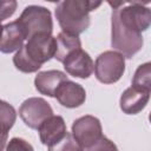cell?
<instances>
[{
	"label": "cell",
	"mask_w": 151,
	"mask_h": 151,
	"mask_svg": "<svg viewBox=\"0 0 151 151\" xmlns=\"http://www.w3.org/2000/svg\"><path fill=\"white\" fill-rule=\"evenodd\" d=\"M57 48L55 38L52 34H37L27 40L13 57L17 70L24 73L37 72L42 64L54 58Z\"/></svg>",
	"instance_id": "1"
},
{
	"label": "cell",
	"mask_w": 151,
	"mask_h": 151,
	"mask_svg": "<svg viewBox=\"0 0 151 151\" xmlns=\"http://www.w3.org/2000/svg\"><path fill=\"white\" fill-rule=\"evenodd\" d=\"M101 5V1L64 0L55 7V18L64 33L79 35L90 26V12Z\"/></svg>",
	"instance_id": "2"
},
{
	"label": "cell",
	"mask_w": 151,
	"mask_h": 151,
	"mask_svg": "<svg viewBox=\"0 0 151 151\" xmlns=\"http://www.w3.org/2000/svg\"><path fill=\"white\" fill-rule=\"evenodd\" d=\"M17 22L21 27L26 39L37 34H52V15L46 7L37 5L25 7L20 18L17 19Z\"/></svg>",
	"instance_id": "3"
},
{
	"label": "cell",
	"mask_w": 151,
	"mask_h": 151,
	"mask_svg": "<svg viewBox=\"0 0 151 151\" xmlns=\"http://www.w3.org/2000/svg\"><path fill=\"white\" fill-rule=\"evenodd\" d=\"M125 72V58L116 51H105L94 63L96 78L103 84L117 83Z\"/></svg>",
	"instance_id": "4"
},
{
	"label": "cell",
	"mask_w": 151,
	"mask_h": 151,
	"mask_svg": "<svg viewBox=\"0 0 151 151\" xmlns=\"http://www.w3.org/2000/svg\"><path fill=\"white\" fill-rule=\"evenodd\" d=\"M71 134L78 142V144L85 150L103 137L100 120L90 114L83 116L73 122Z\"/></svg>",
	"instance_id": "5"
},
{
	"label": "cell",
	"mask_w": 151,
	"mask_h": 151,
	"mask_svg": "<svg viewBox=\"0 0 151 151\" xmlns=\"http://www.w3.org/2000/svg\"><path fill=\"white\" fill-rule=\"evenodd\" d=\"M53 114L51 105L42 98L32 97L22 101L19 107V116L22 122L31 129L38 130L48 117Z\"/></svg>",
	"instance_id": "6"
},
{
	"label": "cell",
	"mask_w": 151,
	"mask_h": 151,
	"mask_svg": "<svg viewBox=\"0 0 151 151\" xmlns=\"http://www.w3.org/2000/svg\"><path fill=\"white\" fill-rule=\"evenodd\" d=\"M65 71L73 77L86 79L94 71V63L90 54L83 48L76 50L70 53L63 61Z\"/></svg>",
	"instance_id": "7"
},
{
	"label": "cell",
	"mask_w": 151,
	"mask_h": 151,
	"mask_svg": "<svg viewBox=\"0 0 151 151\" xmlns=\"http://www.w3.org/2000/svg\"><path fill=\"white\" fill-rule=\"evenodd\" d=\"M54 98L64 107L74 109L84 104L86 99V91L80 84L71 80H65L57 88Z\"/></svg>",
	"instance_id": "8"
},
{
	"label": "cell",
	"mask_w": 151,
	"mask_h": 151,
	"mask_svg": "<svg viewBox=\"0 0 151 151\" xmlns=\"http://www.w3.org/2000/svg\"><path fill=\"white\" fill-rule=\"evenodd\" d=\"M150 92L151 91L149 90L137 88L134 86L126 88L120 96V100H119L122 111L126 114L139 113L149 103Z\"/></svg>",
	"instance_id": "9"
},
{
	"label": "cell",
	"mask_w": 151,
	"mask_h": 151,
	"mask_svg": "<svg viewBox=\"0 0 151 151\" xmlns=\"http://www.w3.org/2000/svg\"><path fill=\"white\" fill-rule=\"evenodd\" d=\"M40 142L44 145L51 146L55 143H58L65 134H66V124L64 122V118L61 116H54L52 114L46 120L42 122V124L38 129Z\"/></svg>",
	"instance_id": "10"
},
{
	"label": "cell",
	"mask_w": 151,
	"mask_h": 151,
	"mask_svg": "<svg viewBox=\"0 0 151 151\" xmlns=\"http://www.w3.org/2000/svg\"><path fill=\"white\" fill-rule=\"evenodd\" d=\"M25 39V34L17 20L4 25L0 37V52L12 53L19 51L22 47Z\"/></svg>",
	"instance_id": "11"
},
{
	"label": "cell",
	"mask_w": 151,
	"mask_h": 151,
	"mask_svg": "<svg viewBox=\"0 0 151 151\" xmlns=\"http://www.w3.org/2000/svg\"><path fill=\"white\" fill-rule=\"evenodd\" d=\"M67 79V76L58 70H48L39 72L34 79V86L41 94L47 97H54V93L59 85Z\"/></svg>",
	"instance_id": "12"
},
{
	"label": "cell",
	"mask_w": 151,
	"mask_h": 151,
	"mask_svg": "<svg viewBox=\"0 0 151 151\" xmlns=\"http://www.w3.org/2000/svg\"><path fill=\"white\" fill-rule=\"evenodd\" d=\"M55 42H57V48H55L54 58L60 63H63L65 60V58L73 51L81 48V41H80L79 37L71 35V34H67L64 32H60L57 35Z\"/></svg>",
	"instance_id": "13"
},
{
	"label": "cell",
	"mask_w": 151,
	"mask_h": 151,
	"mask_svg": "<svg viewBox=\"0 0 151 151\" xmlns=\"http://www.w3.org/2000/svg\"><path fill=\"white\" fill-rule=\"evenodd\" d=\"M17 119L14 107L7 101L0 100V132L8 133Z\"/></svg>",
	"instance_id": "14"
},
{
	"label": "cell",
	"mask_w": 151,
	"mask_h": 151,
	"mask_svg": "<svg viewBox=\"0 0 151 151\" xmlns=\"http://www.w3.org/2000/svg\"><path fill=\"white\" fill-rule=\"evenodd\" d=\"M132 86L137 88L151 91V64L150 63H145L136 70L132 79Z\"/></svg>",
	"instance_id": "15"
},
{
	"label": "cell",
	"mask_w": 151,
	"mask_h": 151,
	"mask_svg": "<svg viewBox=\"0 0 151 151\" xmlns=\"http://www.w3.org/2000/svg\"><path fill=\"white\" fill-rule=\"evenodd\" d=\"M48 151H84V149L78 144L73 136L68 132L55 144L48 146Z\"/></svg>",
	"instance_id": "16"
},
{
	"label": "cell",
	"mask_w": 151,
	"mask_h": 151,
	"mask_svg": "<svg viewBox=\"0 0 151 151\" xmlns=\"http://www.w3.org/2000/svg\"><path fill=\"white\" fill-rule=\"evenodd\" d=\"M84 151H118V149L112 140L103 136L98 142H96L93 145L85 149Z\"/></svg>",
	"instance_id": "17"
},
{
	"label": "cell",
	"mask_w": 151,
	"mask_h": 151,
	"mask_svg": "<svg viewBox=\"0 0 151 151\" xmlns=\"http://www.w3.org/2000/svg\"><path fill=\"white\" fill-rule=\"evenodd\" d=\"M6 151H34L33 146L25 139L14 137L6 145Z\"/></svg>",
	"instance_id": "18"
},
{
	"label": "cell",
	"mask_w": 151,
	"mask_h": 151,
	"mask_svg": "<svg viewBox=\"0 0 151 151\" xmlns=\"http://www.w3.org/2000/svg\"><path fill=\"white\" fill-rule=\"evenodd\" d=\"M18 2L15 0L0 1V22L12 17L17 9Z\"/></svg>",
	"instance_id": "19"
},
{
	"label": "cell",
	"mask_w": 151,
	"mask_h": 151,
	"mask_svg": "<svg viewBox=\"0 0 151 151\" xmlns=\"http://www.w3.org/2000/svg\"><path fill=\"white\" fill-rule=\"evenodd\" d=\"M7 137H8V133H5V132H0V151H2V149L6 146Z\"/></svg>",
	"instance_id": "20"
},
{
	"label": "cell",
	"mask_w": 151,
	"mask_h": 151,
	"mask_svg": "<svg viewBox=\"0 0 151 151\" xmlns=\"http://www.w3.org/2000/svg\"><path fill=\"white\" fill-rule=\"evenodd\" d=\"M2 25H1V22H0V37H1V33H2Z\"/></svg>",
	"instance_id": "21"
}]
</instances>
